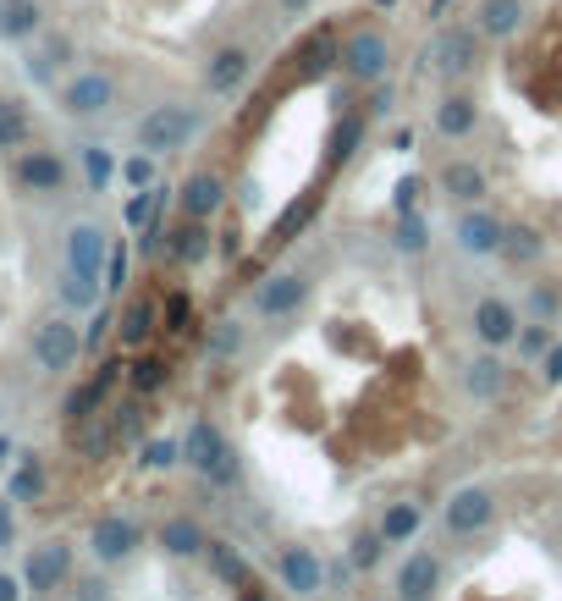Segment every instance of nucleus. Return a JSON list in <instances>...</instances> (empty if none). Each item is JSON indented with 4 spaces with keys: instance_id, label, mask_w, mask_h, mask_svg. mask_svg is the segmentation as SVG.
Instances as JSON below:
<instances>
[{
    "instance_id": "c756f323",
    "label": "nucleus",
    "mask_w": 562,
    "mask_h": 601,
    "mask_svg": "<svg viewBox=\"0 0 562 601\" xmlns=\"http://www.w3.org/2000/svg\"><path fill=\"white\" fill-rule=\"evenodd\" d=\"M375 530L386 536V547H409V541L425 530V507H420V502H386V513H380Z\"/></svg>"
},
{
    "instance_id": "7c9ffc66",
    "label": "nucleus",
    "mask_w": 562,
    "mask_h": 601,
    "mask_svg": "<svg viewBox=\"0 0 562 601\" xmlns=\"http://www.w3.org/2000/svg\"><path fill=\"white\" fill-rule=\"evenodd\" d=\"M66 61H72V39H66V34H50L45 45H34V50H28V61H23V72H28L34 83H55Z\"/></svg>"
},
{
    "instance_id": "1a4fd4ad",
    "label": "nucleus",
    "mask_w": 562,
    "mask_h": 601,
    "mask_svg": "<svg viewBox=\"0 0 562 601\" xmlns=\"http://www.w3.org/2000/svg\"><path fill=\"white\" fill-rule=\"evenodd\" d=\"M66 579H72V541L50 536V541L28 547V557H23V585H28V596H55Z\"/></svg>"
},
{
    "instance_id": "473e14b6",
    "label": "nucleus",
    "mask_w": 562,
    "mask_h": 601,
    "mask_svg": "<svg viewBox=\"0 0 562 601\" xmlns=\"http://www.w3.org/2000/svg\"><path fill=\"white\" fill-rule=\"evenodd\" d=\"M28 138H34V116H28V106L23 100H0V149H28Z\"/></svg>"
},
{
    "instance_id": "423d86ee",
    "label": "nucleus",
    "mask_w": 562,
    "mask_h": 601,
    "mask_svg": "<svg viewBox=\"0 0 562 601\" xmlns=\"http://www.w3.org/2000/svg\"><path fill=\"white\" fill-rule=\"evenodd\" d=\"M309 293H314V282L303 271H271V277L254 282L249 309H254V320H287L309 304Z\"/></svg>"
},
{
    "instance_id": "49530a36",
    "label": "nucleus",
    "mask_w": 562,
    "mask_h": 601,
    "mask_svg": "<svg viewBox=\"0 0 562 601\" xmlns=\"http://www.w3.org/2000/svg\"><path fill=\"white\" fill-rule=\"evenodd\" d=\"M160 326L188 331V293H166V304H160Z\"/></svg>"
},
{
    "instance_id": "39448f33",
    "label": "nucleus",
    "mask_w": 562,
    "mask_h": 601,
    "mask_svg": "<svg viewBox=\"0 0 562 601\" xmlns=\"http://www.w3.org/2000/svg\"><path fill=\"white\" fill-rule=\"evenodd\" d=\"M77 354H84V331H77L72 315H50L34 326V365L45 376H66L77 365Z\"/></svg>"
},
{
    "instance_id": "0eeeda50",
    "label": "nucleus",
    "mask_w": 562,
    "mask_h": 601,
    "mask_svg": "<svg viewBox=\"0 0 562 601\" xmlns=\"http://www.w3.org/2000/svg\"><path fill=\"white\" fill-rule=\"evenodd\" d=\"M425 66H430L441 83H463V77L479 66V34H474V23H469V28H441V34L425 45Z\"/></svg>"
},
{
    "instance_id": "6ab92c4d",
    "label": "nucleus",
    "mask_w": 562,
    "mask_h": 601,
    "mask_svg": "<svg viewBox=\"0 0 562 601\" xmlns=\"http://www.w3.org/2000/svg\"><path fill=\"white\" fill-rule=\"evenodd\" d=\"M226 177H215V171H193V177L177 188V210L188 216V221H215L221 210H226Z\"/></svg>"
},
{
    "instance_id": "4d7b16f0",
    "label": "nucleus",
    "mask_w": 562,
    "mask_h": 601,
    "mask_svg": "<svg viewBox=\"0 0 562 601\" xmlns=\"http://www.w3.org/2000/svg\"><path fill=\"white\" fill-rule=\"evenodd\" d=\"M260 177H243V183H237V205H260Z\"/></svg>"
},
{
    "instance_id": "2eb2a0df",
    "label": "nucleus",
    "mask_w": 562,
    "mask_h": 601,
    "mask_svg": "<svg viewBox=\"0 0 562 601\" xmlns=\"http://www.w3.org/2000/svg\"><path fill=\"white\" fill-rule=\"evenodd\" d=\"M61 254H66V271H89V277H105V254H111V237H105V226H100V221H72V226H66V243H61Z\"/></svg>"
},
{
    "instance_id": "412c9836",
    "label": "nucleus",
    "mask_w": 562,
    "mask_h": 601,
    "mask_svg": "<svg viewBox=\"0 0 562 601\" xmlns=\"http://www.w3.org/2000/svg\"><path fill=\"white\" fill-rule=\"evenodd\" d=\"M122 370H127V365H116V359H111V365H100V370H95V376H89L84 387H72V392H66L61 414H66L72 425H84V419H95V408H100V403L111 397V387H116V376H122Z\"/></svg>"
},
{
    "instance_id": "e433bc0d",
    "label": "nucleus",
    "mask_w": 562,
    "mask_h": 601,
    "mask_svg": "<svg viewBox=\"0 0 562 601\" xmlns=\"http://www.w3.org/2000/svg\"><path fill=\"white\" fill-rule=\"evenodd\" d=\"M237 348H243V320H237V315H221V320L204 331V354H210V359H232Z\"/></svg>"
},
{
    "instance_id": "9d476101",
    "label": "nucleus",
    "mask_w": 562,
    "mask_h": 601,
    "mask_svg": "<svg viewBox=\"0 0 562 601\" xmlns=\"http://www.w3.org/2000/svg\"><path fill=\"white\" fill-rule=\"evenodd\" d=\"M441 525L447 536H479L497 525V496L486 486H458L447 502H441Z\"/></svg>"
},
{
    "instance_id": "9b49d317",
    "label": "nucleus",
    "mask_w": 562,
    "mask_h": 601,
    "mask_svg": "<svg viewBox=\"0 0 562 601\" xmlns=\"http://www.w3.org/2000/svg\"><path fill=\"white\" fill-rule=\"evenodd\" d=\"M502 237H508V221L491 216L486 205H463L458 221H452V243L463 254H474V260H491V254H502Z\"/></svg>"
},
{
    "instance_id": "cd10ccee",
    "label": "nucleus",
    "mask_w": 562,
    "mask_h": 601,
    "mask_svg": "<svg viewBox=\"0 0 562 601\" xmlns=\"http://www.w3.org/2000/svg\"><path fill=\"white\" fill-rule=\"evenodd\" d=\"M55 293H61V309H66V315H95L100 298H105V282L89 277V271H61Z\"/></svg>"
},
{
    "instance_id": "a878e982",
    "label": "nucleus",
    "mask_w": 562,
    "mask_h": 601,
    "mask_svg": "<svg viewBox=\"0 0 562 601\" xmlns=\"http://www.w3.org/2000/svg\"><path fill=\"white\" fill-rule=\"evenodd\" d=\"M441 194L458 199V205H479V199L491 194V177H486L474 160H447V165H441Z\"/></svg>"
},
{
    "instance_id": "5701e85b",
    "label": "nucleus",
    "mask_w": 562,
    "mask_h": 601,
    "mask_svg": "<svg viewBox=\"0 0 562 601\" xmlns=\"http://www.w3.org/2000/svg\"><path fill=\"white\" fill-rule=\"evenodd\" d=\"M154 541H160V552L166 557H177V563H188V557H204V525L193 519V513H172L166 525L154 530Z\"/></svg>"
},
{
    "instance_id": "ddd939ff",
    "label": "nucleus",
    "mask_w": 562,
    "mask_h": 601,
    "mask_svg": "<svg viewBox=\"0 0 562 601\" xmlns=\"http://www.w3.org/2000/svg\"><path fill=\"white\" fill-rule=\"evenodd\" d=\"M519 326H524V320H519V309H513L508 298H479V304H474V315H469L474 342H479V348H491V354L513 348Z\"/></svg>"
},
{
    "instance_id": "b1692460",
    "label": "nucleus",
    "mask_w": 562,
    "mask_h": 601,
    "mask_svg": "<svg viewBox=\"0 0 562 601\" xmlns=\"http://www.w3.org/2000/svg\"><path fill=\"white\" fill-rule=\"evenodd\" d=\"M204 568H210V579H221L226 590H243V585H254V563L237 552L232 541H204Z\"/></svg>"
},
{
    "instance_id": "09e8293b",
    "label": "nucleus",
    "mask_w": 562,
    "mask_h": 601,
    "mask_svg": "<svg viewBox=\"0 0 562 601\" xmlns=\"http://www.w3.org/2000/svg\"><path fill=\"white\" fill-rule=\"evenodd\" d=\"M314 205H320V199H303V205H292V210L282 216V226H276V237H271V243H287V237H292V232H298V226L314 216Z\"/></svg>"
},
{
    "instance_id": "4c0bfd02",
    "label": "nucleus",
    "mask_w": 562,
    "mask_h": 601,
    "mask_svg": "<svg viewBox=\"0 0 562 601\" xmlns=\"http://www.w3.org/2000/svg\"><path fill=\"white\" fill-rule=\"evenodd\" d=\"M127 381H133L138 397H154V392L172 387V365L166 359H138V365H127Z\"/></svg>"
},
{
    "instance_id": "c9c22d12",
    "label": "nucleus",
    "mask_w": 562,
    "mask_h": 601,
    "mask_svg": "<svg viewBox=\"0 0 562 601\" xmlns=\"http://www.w3.org/2000/svg\"><path fill=\"white\" fill-rule=\"evenodd\" d=\"M77 160H84V183H89L95 194H105L111 177H116V155H111L105 144H84V149H77Z\"/></svg>"
},
{
    "instance_id": "37998d69",
    "label": "nucleus",
    "mask_w": 562,
    "mask_h": 601,
    "mask_svg": "<svg viewBox=\"0 0 562 601\" xmlns=\"http://www.w3.org/2000/svg\"><path fill=\"white\" fill-rule=\"evenodd\" d=\"M127 271H133V248L127 243H111V254H105V293H127Z\"/></svg>"
},
{
    "instance_id": "f8f14e48",
    "label": "nucleus",
    "mask_w": 562,
    "mask_h": 601,
    "mask_svg": "<svg viewBox=\"0 0 562 601\" xmlns=\"http://www.w3.org/2000/svg\"><path fill=\"white\" fill-rule=\"evenodd\" d=\"M138 547H143V525L127 519V513H100L95 530H89V552H95V563H105V568L127 563Z\"/></svg>"
},
{
    "instance_id": "c03bdc74",
    "label": "nucleus",
    "mask_w": 562,
    "mask_h": 601,
    "mask_svg": "<svg viewBox=\"0 0 562 601\" xmlns=\"http://www.w3.org/2000/svg\"><path fill=\"white\" fill-rule=\"evenodd\" d=\"M143 431V403H122L116 414H111V437L116 442H133Z\"/></svg>"
},
{
    "instance_id": "864d4df0",
    "label": "nucleus",
    "mask_w": 562,
    "mask_h": 601,
    "mask_svg": "<svg viewBox=\"0 0 562 601\" xmlns=\"http://www.w3.org/2000/svg\"><path fill=\"white\" fill-rule=\"evenodd\" d=\"M403 210H420V177L397 183V216H403Z\"/></svg>"
},
{
    "instance_id": "8fccbe9b",
    "label": "nucleus",
    "mask_w": 562,
    "mask_h": 601,
    "mask_svg": "<svg viewBox=\"0 0 562 601\" xmlns=\"http://www.w3.org/2000/svg\"><path fill=\"white\" fill-rule=\"evenodd\" d=\"M540 381H546V387H562V342H551V348L540 354Z\"/></svg>"
},
{
    "instance_id": "dca6fc26",
    "label": "nucleus",
    "mask_w": 562,
    "mask_h": 601,
    "mask_svg": "<svg viewBox=\"0 0 562 601\" xmlns=\"http://www.w3.org/2000/svg\"><path fill=\"white\" fill-rule=\"evenodd\" d=\"M276 574H282V590H292L298 601H309V596L326 590V563H320L314 547H282Z\"/></svg>"
},
{
    "instance_id": "f257e3e1",
    "label": "nucleus",
    "mask_w": 562,
    "mask_h": 601,
    "mask_svg": "<svg viewBox=\"0 0 562 601\" xmlns=\"http://www.w3.org/2000/svg\"><path fill=\"white\" fill-rule=\"evenodd\" d=\"M183 464H188L210 491H237V486H243V458H237V447L226 442V431H221V425H210V419H193V425H188Z\"/></svg>"
},
{
    "instance_id": "393cba45",
    "label": "nucleus",
    "mask_w": 562,
    "mask_h": 601,
    "mask_svg": "<svg viewBox=\"0 0 562 601\" xmlns=\"http://www.w3.org/2000/svg\"><path fill=\"white\" fill-rule=\"evenodd\" d=\"M45 34V7L39 0H0V39L7 45H28Z\"/></svg>"
},
{
    "instance_id": "2f4dec72",
    "label": "nucleus",
    "mask_w": 562,
    "mask_h": 601,
    "mask_svg": "<svg viewBox=\"0 0 562 601\" xmlns=\"http://www.w3.org/2000/svg\"><path fill=\"white\" fill-rule=\"evenodd\" d=\"M386 237H391L397 254H425V248H430V216H425V210H403V216L391 221Z\"/></svg>"
},
{
    "instance_id": "f03ea898",
    "label": "nucleus",
    "mask_w": 562,
    "mask_h": 601,
    "mask_svg": "<svg viewBox=\"0 0 562 601\" xmlns=\"http://www.w3.org/2000/svg\"><path fill=\"white\" fill-rule=\"evenodd\" d=\"M199 133H204V111H199L193 100H160V106H149V111L138 116V127H133L138 149H149L154 160L188 149Z\"/></svg>"
},
{
    "instance_id": "13d9d810",
    "label": "nucleus",
    "mask_w": 562,
    "mask_h": 601,
    "mask_svg": "<svg viewBox=\"0 0 562 601\" xmlns=\"http://www.w3.org/2000/svg\"><path fill=\"white\" fill-rule=\"evenodd\" d=\"M237 601H265V590H260V585H243V590H237Z\"/></svg>"
},
{
    "instance_id": "7ed1b4c3",
    "label": "nucleus",
    "mask_w": 562,
    "mask_h": 601,
    "mask_svg": "<svg viewBox=\"0 0 562 601\" xmlns=\"http://www.w3.org/2000/svg\"><path fill=\"white\" fill-rule=\"evenodd\" d=\"M337 66L348 83H359V89H375V83H386L391 72V45L380 28H353L342 45H337Z\"/></svg>"
},
{
    "instance_id": "4468645a",
    "label": "nucleus",
    "mask_w": 562,
    "mask_h": 601,
    "mask_svg": "<svg viewBox=\"0 0 562 601\" xmlns=\"http://www.w3.org/2000/svg\"><path fill=\"white\" fill-rule=\"evenodd\" d=\"M12 177H17L23 194L55 199V194L66 188V160H61L55 149H23V155L12 160Z\"/></svg>"
},
{
    "instance_id": "ea45409f",
    "label": "nucleus",
    "mask_w": 562,
    "mask_h": 601,
    "mask_svg": "<svg viewBox=\"0 0 562 601\" xmlns=\"http://www.w3.org/2000/svg\"><path fill=\"white\" fill-rule=\"evenodd\" d=\"M540 232L535 226H508V237H502V254H508V260H519V266H535L540 260Z\"/></svg>"
},
{
    "instance_id": "a18cd8bd",
    "label": "nucleus",
    "mask_w": 562,
    "mask_h": 601,
    "mask_svg": "<svg viewBox=\"0 0 562 601\" xmlns=\"http://www.w3.org/2000/svg\"><path fill=\"white\" fill-rule=\"evenodd\" d=\"M359 138H364V116H348V122L337 127V138H332V160H348V155L359 149Z\"/></svg>"
},
{
    "instance_id": "4be33fe9",
    "label": "nucleus",
    "mask_w": 562,
    "mask_h": 601,
    "mask_svg": "<svg viewBox=\"0 0 562 601\" xmlns=\"http://www.w3.org/2000/svg\"><path fill=\"white\" fill-rule=\"evenodd\" d=\"M210 248H215V232H210V221H188L183 216V226L177 232H166V260L172 266H204L210 260Z\"/></svg>"
},
{
    "instance_id": "052dcab7",
    "label": "nucleus",
    "mask_w": 562,
    "mask_h": 601,
    "mask_svg": "<svg viewBox=\"0 0 562 601\" xmlns=\"http://www.w3.org/2000/svg\"><path fill=\"white\" fill-rule=\"evenodd\" d=\"M375 7H391V0H375Z\"/></svg>"
},
{
    "instance_id": "a19ab883",
    "label": "nucleus",
    "mask_w": 562,
    "mask_h": 601,
    "mask_svg": "<svg viewBox=\"0 0 562 601\" xmlns=\"http://www.w3.org/2000/svg\"><path fill=\"white\" fill-rule=\"evenodd\" d=\"M116 177H122L127 188H154V183H160V177H154V155H149V149H138V155L116 160Z\"/></svg>"
},
{
    "instance_id": "aec40b11",
    "label": "nucleus",
    "mask_w": 562,
    "mask_h": 601,
    "mask_svg": "<svg viewBox=\"0 0 562 601\" xmlns=\"http://www.w3.org/2000/svg\"><path fill=\"white\" fill-rule=\"evenodd\" d=\"M524 17H529L524 0H474V34L491 39V45L513 39V34L524 28Z\"/></svg>"
},
{
    "instance_id": "58836bf2",
    "label": "nucleus",
    "mask_w": 562,
    "mask_h": 601,
    "mask_svg": "<svg viewBox=\"0 0 562 601\" xmlns=\"http://www.w3.org/2000/svg\"><path fill=\"white\" fill-rule=\"evenodd\" d=\"M380 557H386V536H380V530H359L353 547H348V568H353V574H375Z\"/></svg>"
},
{
    "instance_id": "6e6552de",
    "label": "nucleus",
    "mask_w": 562,
    "mask_h": 601,
    "mask_svg": "<svg viewBox=\"0 0 562 601\" xmlns=\"http://www.w3.org/2000/svg\"><path fill=\"white\" fill-rule=\"evenodd\" d=\"M249 77H254V50H249V45H221V50H210V61L199 66L204 95H215V100L243 95Z\"/></svg>"
},
{
    "instance_id": "603ef678",
    "label": "nucleus",
    "mask_w": 562,
    "mask_h": 601,
    "mask_svg": "<svg viewBox=\"0 0 562 601\" xmlns=\"http://www.w3.org/2000/svg\"><path fill=\"white\" fill-rule=\"evenodd\" d=\"M72 601H111V585H105V579H77Z\"/></svg>"
},
{
    "instance_id": "79ce46f5",
    "label": "nucleus",
    "mask_w": 562,
    "mask_h": 601,
    "mask_svg": "<svg viewBox=\"0 0 562 601\" xmlns=\"http://www.w3.org/2000/svg\"><path fill=\"white\" fill-rule=\"evenodd\" d=\"M513 348H519V359L540 365V354L551 348V326H546V320H535V326H519V336H513Z\"/></svg>"
},
{
    "instance_id": "72a5a7b5",
    "label": "nucleus",
    "mask_w": 562,
    "mask_h": 601,
    "mask_svg": "<svg viewBox=\"0 0 562 601\" xmlns=\"http://www.w3.org/2000/svg\"><path fill=\"white\" fill-rule=\"evenodd\" d=\"M177 464H183V437H149V442H138V469L172 475Z\"/></svg>"
},
{
    "instance_id": "f3484780",
    "label": "nucleus",
    "mask_w": 562,
    "mask_h": 601,
    "mask_svg": "<svg viewBox=\"0 0 562 601\" xmlns=\"http://www.w3.org/2000/svg\"><path fill=\"white\" fill-rule=\"evenodd\" d=\"M430 127H436V138H447V144L474 138V127H479V95L447 89V95L436 100V111H430Z\"/></svg>"
},
{
    "instance_id": "5fc2aeb1",
    "label": "nucleus",
    "mask_w": 562,
    "mask_h": 601,
    "mask_svg": "<svg viewBox=\"0 0 562 601\" xmlns=\"http://www.w3.org/2000/svg\"><path fill=\"white\" fill-rule=\"evenodd\" d=\"M23 596H28L23 574H0V601H23Z\"/></svg>"
},
{
    "instance_id": "bb28decb",
    "label": "nucleus",
    "mask_w": 562,
    "mask_h": 601,
    "mask_svg": "<svg viewBox=\"0 0 562 601\" xmlns=\"http://www.w3.org/2000/svg\"><path fill=\"white\" fill-rule=\"evenodd\" d=\"M502 387H508V365L486 348L479 359H469V370H463V392L469 397H479V403H497L502 397Z\"/></svg>"
},
{
    "instance_id": "f704fd0d",
    "label": "nucleus",
    "mask_w": 562,
    "mask_h": 601,
    "mask_svg": "<svg viewBox=\"0 0 562 601\" xmlns=\"http://www.w3.org/2000/svg\"><path fill=\"white\" fill-rule=\"evenodd\" d=\"M7 496H12V502H39V496H45V464H39L34 453H23V464L12 469Z\"/></svg>"
},
{
    "instance_id": "20e7f679",
    "label": "nucleus",
    "mask_w": 562,
    "mask_h": 601,
    "mask_svg": "<svg viewBox=\"0 0 562 601\" xmlns=\"http://www.w3.org/2000/svg\"><path fill=\"white\" fill-rule=\"evenodd\" d=\"M61 111L72 116V122H95V116H105L111 106H116V77L105 72V66H77L66 83H61Z\"/></svg>"
},
{
    "instance_id": "3c124183",
    "label": "nucleus",
    "mask_w": 562,
    "mask_h": 601,
    "mask_svg": "<svg viewBox=\"0 0 562 601\" xmlns=\"http://www.w3.org/2000/svg\"><path fill=\"white\" fill-rule=\"evenodd\" d=\"M17 541V513H12V496H0V552Z\"/></svg>"
},
{
    "instance_id": "c85d7f7f",
    "label": "nucleus",
    "mask_w": 562,
    "mask_h": 601,
    "mask_svg": "<svg viewBox=\"0 0 562 601\" xmlns=\"http://www.w3.org/2000/svg\"><path fill=\"white\" fill-rule=\"evenodd\" d=\"M154 331H160V304L154 298H133L122 309V320H116V342H122V348H143Z\"/></svg>"
},
{
    "instance_id": "6e6d98bb",
    "label": "nucleus",
    "mask_w": 562,
    "mask_h": 601,
    "mask_svg": "<svg viewBox=\"0 0 562 601\" xmlns=\"http://www.w3.org/2000/svg\"><path fill=\"white\" fill-rule=\"evenodd\" d=\"M276 12H282L287 23H298V17H309V12H314V0H276Z\"/></svg>"
},
{
    "instance_id": "a211bd4d",
    "label": "nucleus",
    "mask_w": 562,
    "mask_h": 601,
    "mask_svg": "<svg viewBox=\"0 0 562 601\" xmlns=\"http://www.w3.org/2000/svg\"><path fill=\"white\" fill-rule=\"evenodd\" d=\"M441 590V557L436 552H409L403 568L391 574V596L397 601H430Z\"/></svg>"
},
{
    "instance_id": "de8ad7c7",
    "label": "nucleus",
    "mask_w": 562,
    "mask_h": 601,
    "mask_svg": "<svg viewBox=\"0 0 562 601\" xmlns=\"http://www.w3.org/2000/svg\"><path fill=\"white\" fill-rule=\"evenodd\" d=\"M111 331H116V315H111V309H95V315H89V331H84V354H95Z\"/></svg>"
},
{
    "instance_id": "bf43d9fd",
    "label": "nucleus",
    "mask_w": 562,
    "mask_h": 601,
    "mask_svg": "<svg viewBox=\"0 0 562 601\" xmlns=\"http://www.w3.org/2000/svg\"><path fill=\"white\" fill-rule=\"evenodd\" d=\"M7 453H12V442H7V437H0V458H7Z\"/></svg>"
}]
</instances>
